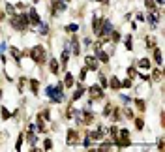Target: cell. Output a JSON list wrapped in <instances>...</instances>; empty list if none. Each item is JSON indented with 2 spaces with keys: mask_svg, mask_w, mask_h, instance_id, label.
I'll use <instances>...</instances> for the list:
<instances>
[{
  "mask_svg": "<svg viewBox=\"0 0 165 152\" xmlns=\"http://www.w3.org/2000/svg\"><path fill=\"white\" fill-rule=\"evenodd\" d=\"M11 27L15 28V30H27L28 28V17L25 13H13V17H11Z\"/></svg>",
  "mask_w": 165,
  "mask_h": 152,
  "instance_id": "1",
  "label": "cell"
},
{
  "mask_svg": "<svg viewBox=\"0 0 165 152\" xmlns=\"http://www.w3.org/2000/svg\"><path fill=\"white\" fill-rule=\"evenodd\" d=\"M30 58L34 60V62H38V64L45 62V58H47V53H45V47H43V45H36V47H32V51H30Z\"/></svg>",
  "mask_w": 165,
  "mask_h": 152,
  "instance_id": "2",
  "label": "cell"
},
{
  "mask_svg": "<svg viewBox=\"0 0 165 152\" xmlns=\"http://www.w3.org/2000/svg\"><path fill=\"white\" fill-rule=\"evenodd\" d=\"M66 9V2L64 0H53L51 2V11H53V15H60Z\"/></svg>",
  "mask_w": 165,
  "mask_h": 152,
  "instance_id": "3",
  "label": "cell"
},
{
  "mask_svg": "<svg viewBox=\"0 0 165 152\" xmlns=\"http://www.w3.org/2000/svg\"><path fill=\"white\" fill-rule=\"evenodd\" d=\"M88 94H90V100H99V98H103V88L98 85H92L88 88Z\"/></svg>",
  "mask_w": 165,
  "mask_h": 152,
  "instance_id": "4",
  "label": "cell"
},
{
  "mask_svg": "<svg viewBox=\"0 0 165 152\" xmlns=\"http://www.w3.org/2000/svg\"><path fill=\"white\" fill-rule=\"evenodd\" d=\"M111 32H113V25H111V21L103 19V21H101V27H99V34H101V36H107V34H111Z\"/></svg>",
  "mask_w": 165,
  "mask_h": 152,
  "instance_id": "5",
  "label": "cell"
},
{
  "mask_svg": "<svg viewBox=\"0 0 165 152\" xmlns=\"http://www.w3.org/2000/svg\"><path fill=\"white\" fill-rule=\"evenodd\" d=\"M66 143H68V145H77V143H79V133H77L75 130H70V131H68Z\"/></svg>",
  "mask_w": 165,
  "mask_h": 152,
  "instance_id": "6",
  "label": "cell"
},
{
  "mask_svg": "<svg viewBox=\"0 0 165 152\" xmlns=\"http://www.w3.org/2000/svg\"><path fill=\"white\" fill-rule=\"evenodd\" d=\"M27 17H28V23H32V25H40V15H38V11H36V9H32V11H28V15H27Z\"/></svg>",
  "mask_w": 165,
  "mask_h": 152,
  "instance_id": "7",
  "label": "cell"
},
{
  "mask_svg": "<svg viewBox=\"0 0 165 152\" xmlns=\"http://www.w3.org/2000/svg\"><path fill=\"white\" fill-rule=\"evenodd\" d=\"M101 21H103V19L99 17V15H96V17H94V21H92V28H94V32H96V34H99V27H101Z\"/></svg>",
  "mask_w": 165,
  "mask_h": 152,
  "instance_id": "8",
  "label": "cell"
},
{
  "mask_svg": "<svg viewBox=\"0 0 165 152\" xmlns=\"http://www.w3.org/2000/svg\"><path fill=\"white\" fill-rule=\"evenodd\" d=\"M86 68H92V70H98V60L94 56H86Z\"/></svg>",
  "mask_w": 165,
  "mask_h": 152,
  "instance_id": "9",
  "label": "cell"
},
{
  "mask_svg": "<svg viewBox=\"0 0 165 152\" xmlns=\"http://www.w3.org/2000/svg\"><path fill=\"white\" fill-rule=\"evenodd\" d=\"M109 85H111V88H113V90H118V88L122 86V83L118 81V77H111V83H109Z\"/></svg>",
  "mask_w": 165,
  "mask_h": 152,
  "instance_id": "10",
  "label": "cell"
},
{
  "mask_svg": "<svg viewBox=\"0 0 165 152\" xmlns=\"http://www.w3.org/2000/svg\"><path fill=\"white\" fill-rule=\"evenodd\" d=\"M72 51H73V54H79V51H81V47H79V41H77V38H73L72 41Z\"/></svg>",
  "mask_w": 165,
  "mask_h": 152,
  "instance_id": "11",
  "label": "cell"
},
{
  "mask_svg": "<svg viewBox=\"0 0 165 152\" xmlns=\"http://www.w3.org/2000/svg\"><path fill=\"white\" fill-rule=\"evenodd\" d=\"M92 120H94V115L88 111V109H86V111H85V118H83V122H85V124H90Z\"/></svg>",
  "mask_w": 165,
  "mask_h": 152,
  "instance_id": "12",
  "label": "cell"
},
{
  "mask_svg": "<svg viewBox=\"0 0 165 152\" xmlns=\"http://www.w3.org/2000/svg\"><path fill=\"white\" fill-rule=\"evenodd\" d=\"M49 68H51V73H54V75L58 73V62L54 60V58H53V60L49 62Z\"/></svg>",
  "mask_w": 165,
  "mask_h": 152,
  "instance_id": "13",
  "label": "cell"
},
{
  "mask_svg": "<svg viewBox=\"0 0 165 152\" xmlns=\"http://www.w3.org/2000/svg\"><path fill=\"white\" fill-rule=\"evenodd\" d=\"M72 85H73V75H72V73H66V79H64V86H68V88H70Z\"/></svg>",
  "mask_w": 165,
  "mask_h": 152,
  "instance_id": "14",
  "label": "cell"
},
{
  "mask_svg": "<svg viewBox=\"0 0 165 152\" xmlns=\"http://www.w3.org/2000/svg\"><path fill=\"white\" fill-rule=\"evenodd\" d=\"M83 94H85V88H83V86H77V90L73 92V100H79Z\"/></svg>",
  "mask_w": 165,
  "mask_h": 152,
  "instance_id": "15",
  "label": "cell"
},
{
  "mask_svg": "<svg viewBox=\"0 0 165 152\" xmlns=\"http://www.w3.org/2000/svg\"><path fill=\"white\" fill-rule=\"evenodd\" d=\"M139 68H143V70H148V68H150V60H148V58H143V60H139Z\"/></svg>",
  "mask_w": 165,
  "mask_h": 152,
  "instance_id": "16",
  "label": "cell"
},
{
  "mask_svg": "<svg viewBox=\"0 0 165 152\" xmlns=\"http://www.w3.org/2000/svg\"><path fill=\"white\" fill-rule=\"evenodd\" d=\"M98 58L101 60V62H107V60H109V54L105 53V51H99V49H98Z\"/></svg>",
  "mask_w": 165,
  "mask_h": 152,
  "instance_id": "17",
  "label": "cell"
},
{
  "mask_svg": "<svg viewBox=\"0 0 165 152\" xmlns=\"http://www.w3.org/2000/svg\"><path fill=\"white\" fill-rule=\"evenodd\" d=\"M38 86H40V83H38L36 79L30 81V90H32V94H38Z\"/></svg>",
  "mask_w": 165,
  "mask_h": 152,
  "instance_id": "18",
  "label": "cell"
},
{
  "mask_svg": "<svg viewBox=\"0 0 165 152\" xmlns=\"http://www.w3.org/2000/svg\"><path fill=\"white\" fill-rule=\"evenodd\" d=\"M0 115H2V120H8L9 116H11V113H9L6 107H2V109H0Z\"/></svg>",
  "mask_w": 165,
  "mask_h": 152,
  "instance_id": "19",
  "label": "cell"
},
{
  "mask_svg": "<svg viewBox=\"0 0 165 152\" xmlns=\"http://www.w3.org/2000/svg\"><path fill=\"white\" fill-rule=\"evenodd\" d=\"M154 60H156L158 64H161V62H163V58H161V51H160V49H156V51H154Z\"/></svg>",
  "mask_w": 165,
  "mask_h": 152,
  "instance_id": "20",
  "label": "cell"
},
{
  "mask_svg": "<svg viewBox=\"0 0 165 152\" xmlns=\"http://www.w3.org/2000/svg\"><path fill=\"white\" fill-rule=\"evenodd\" d=\"M79 113L75 111V107H70L68 109V113H66V118H73V116H77Z\"/></svg>",
  "mask_w": 165,
  "mask_h": 152,
  "instance_id": "21",
  "label": "cell"
},
{
  "mask_svg": "<svg viewBox=\"0 0 165 152\" xmlns=\"http://www.w3.org/2000/svg\"><path fill=\"white\" fill-rule=\"evenodd\" d=\"M143 126H144L143 118H135V128H137V130H143Z\"/></svg>",
  "mask_w": 165,
  "mask_h": 152,
  "instance_id": "22",
  "label": "cell"
},
{
  "mask_svg": "<svg viewBox=\"0 0 165 152\" xmlns=\"http://www.w3.org/2000/svg\"><path fill=\"white\" fill-rule=\"evenodd\" d=\"M144 4H146V8L152 9V11H154V8H156V2H154V0H144Z\"/></svg>",
  "mask_w": 165,
  "mask_h": 152,
  "instance_id": "23",
  "label": "cell"
},
{
  "mask_svg": "<svg viewBox=\"0 0 165 152\" xmlns=\"http://www.w3.org/2000/svg\"><path fill=\"white\" fill-rule=\"evenodd\" d=\"M43 147H45V150H51V148H53V141H51V139H45Z\"/></svg>",
  "mask_w": 165,
  "mask_h": 152,
  "instance_id": "24",
  "label": "cell"
},
{
  "mask_svg": "<svg viewBox=\"0 0 165 152\" xmlns=\"http://www.w3.org/2000/svg\"><path fill=\"white\" fill-rule=\"evenodd\" d=\"M86 73H88V68H83V70H81V73H79V79H81V81H85Z\"/></svg>",
  "mask_w": 165,
  "mask_h": 152,
  "instance_id": "25",
  "label": "cell"
},
{
  "mask_svg": "<svg viewBox=\"0 0 165 152\" xmlns=\"http://www.w3.org/2000/svg\"><path fill=\"white\" fill-rule=\"evenodd\" d=\"M109 148H111V143H103V145H101V147H99V148H98V150H101V152H107V150H109Z\"/></svg>",
  "mask_w": 165,
  "mask_h": 152,
  "instance_id": "26",
  "label": "cell"
},
{
  "mask_svg": "<svg viewBox=\"0 0 165 152\" xmlns=\"http://www.w3.org/2000/svg\"><path fill=\"white\" fill-rule=\"evenodd\" d=\"M38 118H41V120H49V111L40 113V116H38Z\"/></svg>",
  "mask_w": 165,
  "mask_h": 152,
  "instance_id": "27",
  "label": "cell"
},
{
  "mask_svg": "<svg viewBox=\"0 0 165 152\" xmlns=\"http://www.w3.org/2000/svg\"><path fill=\"white\" fill-rule=\"evenodd\" d=\"M28 143H30V145H32V147H34V145H36V143H38V139H36V135H32V133H30V135H28Z\"/></svg>",
  "mask_w": 165,
  "mask_h": 152,
  "instance_id": "28",
  "label": "cell"
},
{
  "mask_svg": "<svg viewBox=\"0 0 165 152\" xmlns=\"http://www.w3.org/2000/svg\"><path fill=\"white\" fill-rule=\"evenodd\" d=\"M99 83H101V86H105V88H107V79H105V75H103V73H99Z\"/></svg>",
  "mask_w": 165,
  "mask_h": 152,
  "instance_id": "29",
  "label": "cell"
},
{
  "mask_svg": "<svg viewBox=\"0 0 165 152\" xmlns=\"http://www.w3.org/2000/svg\"><path fill=\"white\" fill-rule=\"evenodd\" d=\"M11 54H13V58L17 60V64H19V58H21V53H19L17 49H11Z\"/></svg>",
  "mask_w": 165,
  "mask_h": 152,
  "instance_id": "30",
  "label": "cell"
},
{
  "mask_svg": "<svg viewBox=\"0 0 165 152\" xmlns=\"http://www.w3.org/2000/svg\"><path fill=\"white\" fill-rule=\"evenodd\" d=\"M68 64V49H64V53H62V66H66Z\"/></svg>",
  "mask_w": 165,
  "mask_h": 152,
  "instance_id": "31",
  "label": "cell"
},
{
  "mask_svg": "<svg viewBox=\"0 0 165 152\" xmlns=\"http://www.w3.org/2000/svg\"><path fill=\"white\" fill-rule=\"evenodd\" d=\"M66 30H68V32H77V30H79V27H77V25H68Z\"/></svg>",
  "mask_w": 165,
  "mask_h": 152,
  "instance_id": "32",
  "label": "cell"
},
{
  "mask_svg": "<svg viewBox=\"0 0 165 152\" xmlns=\"http://www.w3.org/2000/svg\"><path fill=\"white\" fill-rule=\"evenodd\" d=\"M152 73H154V75H152V79H156V81L161 79V72H160V70H156V72H152Z\"/></svg>",
  "mask_w": 165,
  "mask_h": 152,
  "instance_id": "33",
  "label": "cell"
},
{
  "mask_svg": "<svg viewBox=\"0 0 165 152\" xmlns=\"http://www.w3.org/2000/svg\"><path fill=\"white\" fill-rule=\"evenodd\" d=\"M135 103H137L139 111H144V102H143V100H137V102H135Z\"/></svg>",
  "mask_w": 165,
  "mask_h": 152,
  "instance_id": "34",
  "label": "cell"
},
{
  "mask_svg": "<svg viewBox=\"0 0 165 152\" xmlns=\"http://www.w3.org/2000/svg\"><path fill=\"white\" fill-rule=\"evenodd\" d=\"M148 21H150V23H156V21H158V15H154V11H150V15H148Z\"/></svg>",
  "mask_w": 165,
  "mask_h": 152,
  "instance_id": "35",
  "label": "cell"
},
{
  "mask_svg": "<svg viewBox=\"0 0 165 152\" xmlns=\"http://www.w3.org/2000/svg\"><path fill=\"white\" fill-rule=\"evenodd\" d=\"M6 11H8L9 15H13V11H15V9H13V6H11V4H8V6H6Z\"/></svg>",
  "mask_w": 165,
  "mask_h": 152,
  "instance_id": "36",
  "label": "cell"
},
{
  "mask_svg": "<svg viewBox=\"0 0 165 152\" xmlns=\"http://www.w3.org/2000/svg\"><path fill=\"white\" fill-rule=\"evenodd\" d=\"M21 143H23V135H19V139H17V145H15V148H17V150H21Z\"/></svg>",
  "mask_w": 165,
  "mask_h": 152,
  "instance_id": "37",
  "label": "cell"
},
{
  "mask_svg": "<svg viewBox=\"0 0 165 152\" xmlns=\"http://www.w3.org/2000/svg\"><path fill=\"white\" fill-rule=\"evenodd\" d=\"M133 45H131V38H126V49H131Z\"/></svg>",
  "mask_w": 165,
  "mask_h": 152,
  "instance_id": "38",
  "label": "cell"
},
{
  "mask_svg": "<svg viewBox=\"0 0 165 152\" xmlns=\"http://www.w3.org/2000/svg\"><path fill=\"white\" fill-rule=\"evenodd\" d=\"M120 133V137H129V131L128 130H122V131H118Z\"/></svg>",
  "mask_w": 165,
  "mask_h": 152,
  "instance_id": "39",
  "label": "cell"
},
{
  "mask_svg": "<svg viewBox=\"0 0 165 152\" xmlns=\"http://www.w3.org/2000/svg\"><path fill=\"white\" fill-rule=\"evenodd\" d=\"M120 40V34L118 32H113V41H118Z\"/></svg>",
  "mask_w": 165,
  "mask_h": 152,
  "instance_id": "40",
  "label": "cell"
},
{
  "mask_svg": "<svg viewBox=\"0 0 165 152\" xmlns=\"http://www.w3.org/2000/svg\"><path fill=\"white\" fill-rule=\"evenodd\" d=\"M128 73H129V77H135V75H137V73H135V68H129Z\"/></svg>",
  "mask_w": 165,
  "mask_h": 152,
  "instance_id": "41",
  "label": "cell"
},
{
  "mask_svg": "<svg viewBox=\"0 0 165 152\" xmlns=\"http://www.w3.org/2000/svg\"><path fill=\"white\" fill-rule=\"evenodd\" d=\"M122 86H126V88H129V86H131V81H129V79H126L124 83H122Z\"/></svg>",
  "mask_w": 165,
  "mask_h": 152,
  "instance_id": "42",
  "label": "cell"
},
{
  "mask_svg": "<svg viewBox=\"0 0 165 152\" xmlns=\"http://www.w3.org/2000/svg\"><path fill=\"white\" fill-rule=\"evenodd\" d=\"M109 113H111V105H107V107L103 109V115H105V116H109Z\"/></svg>",
  "mask_w": 165,
  "mask_h": 152,
  "instance_id": "43",
  "label": "cell"
},
{
  "mask_svg": "<svg viewBox=\"0 0 165 152\" xmlns=\"http://www.w3.org/2000/svg\"><path fill=\"white\" fill-rule=\"evenodd\" d=\"M124 115H126V116H128V118H131V116H133V113L129 111V109H124Z\"/></svg>",
  "mask_w": 165,
  "mask_h": 152,
  "instance_id": "44",
  "label": "cell"
},
{
  "mask_svg": "<svg viewBox=\"0 0 165 152\" xmlns=\"http://www.w3.org/2000/svg\"><path fill=\"white\" fill-rule=\"evenodd\" d=\"M4 49H6V43H0V53H2Z\"/></svg>",
  "mask_w": 165,
  "mask_h": 152,
  "instance_id": "45",
  "label": "cell"
},
{
  "mask_svg": "<svg viewBox=\"0 0 165 152\" xmlns=\"http://www.w3.org/2000/svg\"><path fill=\"white\" fill-rule=\"evenodd\" d=\"M98 2H101V4H107L109 0H98Z\"/></svg>",
  "mask_w": 165,
  "mask_h": 152,
  "instance_id": "46",
  "label": "cell"
},
{
  "mask_svg": "<svg viewBox=\"0 0 165 152\" xmlns=\"http://www.w3.org/2000/svg\"><path fill=\"white\" fill-rule=\"evenodd\" d=\"M158 2H160V4H163V0H158Z\"/></svg>",
  "mask_w": 165,
  "mask_h": 152,
  "instance_id": "47",
  "label": "cell"
},
{
  "mask_svg": "<svg viewBox=\"0 0 165 152\" xmlns=\"http://www.w3.org/2000/svg\"><path fill=\"white\" fill-rule=\"evenodd\" d=\"M0 98H2V90H0Z\"/></svg>",
  "mask_w": 165,
  "mask_h": 152,
  "instance_id": "48",
  "label": "cell"
},
{
  "mask_svg": "<svg viewBox=\"0 0 165 152\" xmlns=\"http://www.w3.org/2000/svg\"><path fill=\"white\" fill-rule=\"evenodd\" d=\"M64 2H70V0H64Z\"/></svg>",
  "mask_w": 165,
  "mask_h": 152,
  "instance_id": "49",
  "label": "cell"
}]
</instances>
